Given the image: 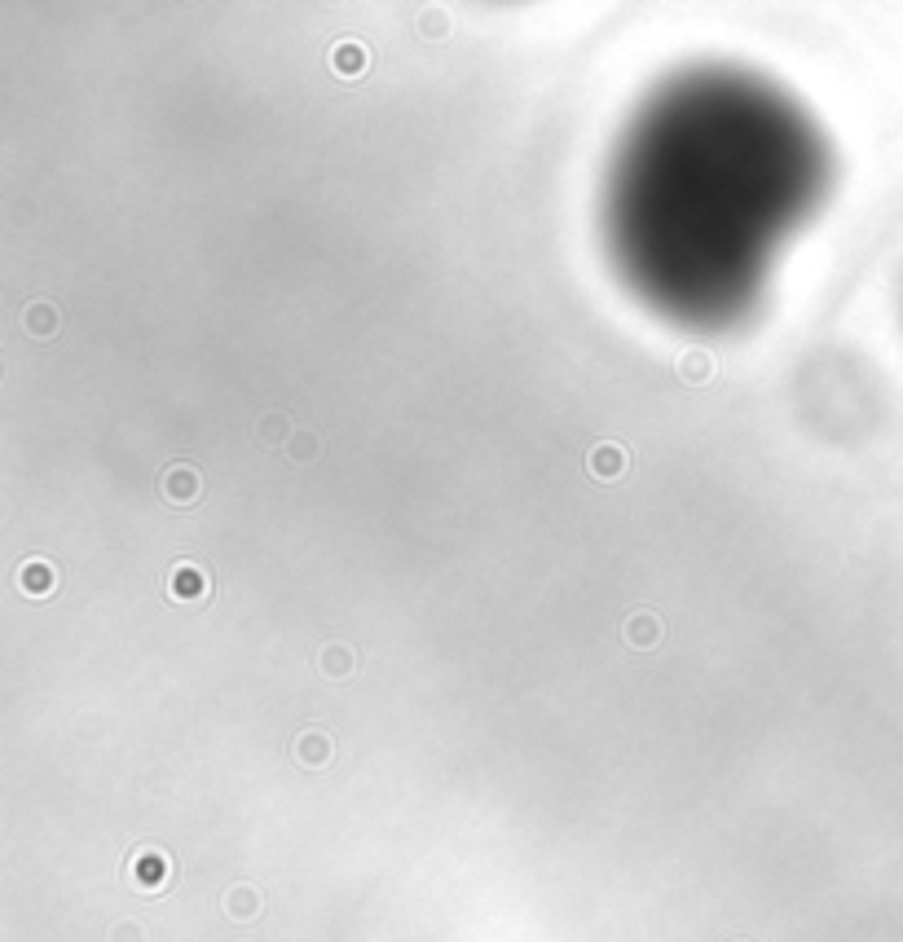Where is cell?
Wrapping results in <instances>:
<instances>
[{
  "instance_id": "4fadbf2b",
  "label": "cell",
  "mask_w": 903,
  "mask_h": 942,
  "mask_svg": "<svg viewBox=\"0 0 903 942\" xmlns=\"http://www.w3.org/2000/svg\"><path fill=\"white\" fill-rule=\"evenodd\" d=\"M318 450H322V445H318V436H309V431H295V436H292V445H287V454H292V458H313Z\"/></svg>"
},
{
  "instance_id": "ba28073f",
  "label": "cell",
  "mask_w": 903,
  "mask_h": 942,
  "mask_svg": "<svg viewBox=\"0 0 903 942\" xmlns=\"http://www.w3.org/2000/svg\"><path fill=\"white\" fill-rule=\"evenodd\" d=\"M621 467H626V454H621L617 445H600V450H590V471H595L600 481H612Z\"/></svg>"
},
{
  "instance_id": "8992f818",
  "label": "cell",
  "mask_w": 903,
  "mask_h": 942,
  "mask_svg": "<svg viewBox=\"0 0 903 942\" xmlns=\"http://www.w3.org/2000/svg\"><path fill=\"white\" fill-rule=\"evenodd\" d=\"M173 595H176V600H203V595H207L203 572L194 569V564H181V569L173 572Z\"/></svg>"
},
{
  "instance_id": "3957f363",
  "label": "cell",
  "mask_w": 903,
  "mask_h": 942,
  "mask_svg": "<svg viewBox=\"0 0 903 942\" xmlns=\"http://www.w3.org/2000/svg\"><path fill=\"white\" fill-rule=\"evenodd\" d=\"M674 371L683 374L688 383H705V379L714 374V357H710L705 348H688V352H679V362H674Z\"/></svg>"
},
{
  "instance_id": "5bb4252c",
  "label": "cell",
  "mask_w": 903,
  "mask_h": 942,
  "mask_svg": "<svg viewBox=\"0 0 903 942\" xmlns=\"http://www.w3.org/2000/svg\"><path fill=\"white\" fill-rule=\"evenodd\" d=\"M278 431L287 436V423H283L278 414H269V419H264V423H261V441H264V445H273V436H278Z\"/></svg>"
},
{
  "instance_id": "8fae6325",
  "label": "cell",
  "mask_w": 903,
  "mask_h": 942,
  "mask_svg": "<svg viewBox=\"0 0 903 942\" xmlns=\"http://www.w3.org/2000/svg\"><path fill=\"white\" fill-rule=\"evenodd\" d=\"M23 322H27V331H35V340H45V335H54V326H58V313H54L49 304H31Z\"/></svg>"
},
{
  "instance_id": "7a4b0ae2",
  "label": "cell",
  "mask_w": 903,
  "mask_h": 942,
  "mask_svg": "<svg viewBox=\"0 0 903 942\" xmlns=\"http://www.w3.org/2000/svg\"><path fill=\"white\" fill-rule=\"evenodd\" d=\"M331 66H335L340 75H362V71L371 66V54H366L362 40H340V45L331 49Z\"/></svg>"
},
{
  "instance_id": "5b68a950",
  "label": "cell",
  "mask_w": 903,
  "mask_h": 942,
  "mask_svg": "<svg viewBox=\"0 0 903 942\" xmlns=\"http://www.w3.org/2000/svg\"><path fill=\"white\" fill-rule=\"evenodd\" d=\"M295 753H300L304 767H326V762H331V740H326L322 731H304V736L295 740Z\"/></svg>"
},
{
  "instance_id": "277c9868",
  "label": "cell",
  "mask_w": 903,
  "mask_h": 942,
  "mask_svg": "<svg viewBox=\"0 0 903 942\" xmlns=\"http://www.w3.org/2000/svg\"><path fill=\"white\" fill-rule=\"evenodd\" d=\"M661 639V621L652 617V612H635L630 621H626V643L630 648H652Z\"/></svg>"
},
{
  "instance_id": "6da1fadb",
  "label": "cell",
  "mask_w": 903,
  "mask_h": 942,
  "mask_svg": "<svg viewBox=\"0 0 903 942\" xmlns=\"http://www.w3.org/2000/svg\"><path fill=\"white\" fill-rule=\"evenodd\" d=\"M199 493H203V485H199L194 467H168V476H164V498L168 502H194Z\"/></svg>"
},
{
  "instance_id": "52a82bcc",
  "label": "cell",
  "mask_w": 903,
  "mask_h": 942,
  "mask_svg": "<svg viewBox=\"0 0 903 942\" xmlns=\"http://www.w3.org/2000/svg\"><path fill=\"white\" fill-rule=\"evenodd\" d=\"M18 581H23V590L27 595H49L54 590V569L45 564V560H31V564H23V572H18Z\"/></svg>"
},
{
  "instance_id": "7c38bea8",
  "label": "cell",
  "mask_w": 903,
  "mask_h": 942,
  "mask_svg": "<svg viewBox=\"0 0 903 942\" xmlns=\"http://www.w3.org/2000/svg\"><path fill=\"white\" fill-rule=\"evenodd\" d=\"M261 912V898H256V889H233L230 894V916L233 920H252V916Z\"/></svg>"
},
{
  "instance_id": "9c48e42d",
  "label": "cell",
  "mask_w": 903,
  "mask_h": 942,
  "mask_svg": "<svg viewBox=\"0 0 903 942\" xmlns=\"http://www.w3.org/2000/svg\"><path fill=\"white\" fill-rule=\"evenodd\" d=\"M352 665H357V657H352L349 648H340V643H331V648L318 657V669H322V674H331V679H344V674H352Z\"/></svg>"
},
{
  "instance_id": "30bf717a",
  "label": "cell",
  "mask_w": 903,
  "mask_h": 942,
  "mask_svg": "<svg viewBox=\"0 0 903 942\" xmlns=\"http://www.w3.org/2000/svg\"><path fill=\"white\" fill-rule=\"evenodd\" d=\"M164 877H168V863H164L159 855H142V858H137V881H142L146 889H159V886H164Z\"/></svg>"
}]
</instances>
